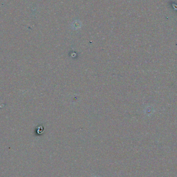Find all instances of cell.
Instances as JSON below:
<instances>
[{
	"instance_id": "cell-1",
	"label": "cell",
	"mask_w": 177,
	"mask_h": 177,
	"mask_svg": "<svg viewBox=\"0 0 177 177\" xmlns=\"http://www.w3.org/2000/svg\"></svg>"
}]
</instances>
